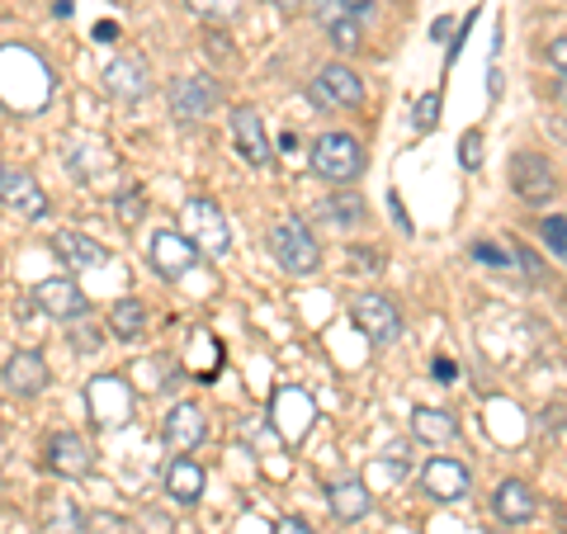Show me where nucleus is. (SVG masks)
Masks as SVG:
<instances>
[{
  "instance_id": "7ed1b4c3",
  "label": "nucleus",
  "mask_w": 567,
  "mask_h": 534,
  "mask_svg": "<svg viewBox=\"0 0 567 534\" xmlns=\"http://www.w3.org/2000/svg\"><path fill=\"white\" fill-rule=\"evenodd\" d=\"M312 171L322 175V181L350 185L354 175L364 171V147L350 133H322L312 142Z\"/></svg>"
},
{
  "instance_id": "37998d69",
  "label": "nucleus",
  "mask_w": 567,
  "mask_h": 534,
  "mask_svg": "<svg viewBox=\"0 0 567 534\" xmlns=\"http://www.w3.org/2000/svg\"><path fill=\"white\" fill-rule=\"evenodd\" d=\"M0 181H6V171H0Z\"/></svg>"
},
{
  "instance_id": "2eb2a0df",
  "label": "nucleus",
  "mask_w": 567,
  "mask_h": 534,
  "mask_svg": "<svg viewBox=\"0 0 567 534\" xmlns=\"http://www.w3.org/2000/svg\"><path fill=\"white\" fill-rule=\"evenodd\" d=\"M48 464L58 477H85L95 469V459H91V444H85L76 431H58L48 440Z\"/></svg>"
},
{
  "instance_id": "393cba45",
  "label": "nucleus",
  "mask_w": 567,
  "mask_h": 534,
  "mask_svg": "<svg viewBox=\"0 0 567 534\" xmlns=\"http://www.w3.org/2000/svg\"><path fill=\"white\" fill-rule=\"evenodd\" d=\"M412 431L431 444H450L458 435V421L450 412H440V407H416L412 412Z\"/></svg>"
},
{
  "instance_id": "4468645a",
  "label": "nucleus",
  "mask_w": 567,
  "mask_h": 534,
  "mask_svg": "<svg viewBox=\"0 0 567 534\" xmlns=\"http://www.w3.org/2000/svg\"><path fill=\"white\" fill-rule=\"evenodd\" d=\"M270 412H275L279 435L289 440V444H298V440L308 435V425H312V398L303 393V388H279Z\"/></svg>"
},
{
  "instance_id": "0eeeda50",
  "label": "nucleus",
  "mask_w": 567,
  "mask_h": 534,
  "mask_svg": "<svg viewBox=\"0 0 567 534\" xmlns=\"http://www.w3.org/2000/svg\"><path fill=\"white\" fill-rule=\"evenodd\" d=\"M350 317H354V327H360L374 346H393L398 336H402L398 302H393V298H383V294H360V298L350 302Z\"/></svg>"
},
{
  "instance_id": "f8f14e48",
  "label": "nucleus",
  "mask_w": 567,
  "mask_h": 534,
  "mask_svg": "<svg viewBox=\"0 0 567 534\" xmlns=\"http://www.w3.org/2000/svg\"><path fill=\"white\" fill-rule=\"evenodd\" d=\"M162 435L175 454H189V450H199L204 435H208V417L199 412V402H175L171 407V417L162 425Z\"/></svg>"
},
{
  "instance_id": "72a5a7b5",
  "label": "nucleus",
  "mask_w": 567,
  "mask_h": 534,
  "mask_svg": "<svg viewBox=\"0 0 567 534\" xmlns=\"http://www.w3.org/2000/svg\"><path fill=\"white\" fill-rule=\"evenodd\" d=\"M440 123V95H421L416 100V129L425 133V129H435Z\"/></svg>"
},
{
  "instance_id": "79ce46f5",
  "label": "nucleus",
  "mask_w": 567,
  "mask_h": 534,
  "mask_svg": "<svg viewBox=\"0 0 567 534\" xmlns=\"http://www.w3.org/2000/svg\"><path fill=\"white\" fill-rule=\"evenodd\" d=\"M492 534H506V530H492Z\"/></svg>"
},
{
  "instance_id": "f257e3e1",
  "label": "nucleus",
  "mask_w": 567,
  "mask_h": 534,
  "mask_svg": "<svg viewBox=\"0 0 567 534\" xmlns=\"http://www.w3.org/2000/svg\"><path fill=\"white\" fill-rule=\"evenodd\" d=\"M52 100V71L33 48H0V104L14 114H39Z\"/></svg>"
},
{
  "instance_id": "423d86ee",
  "label": "nucleus",
  "mask_w": 567,
  "mask_h": 534,
  "mask_svg": "<svg viewBox=\"0 0 567 534\" xmlns=\"http://www.w3.org/2000/svg\"><path fill=\"white\" fill-rule=\"evenodd\" d=\"M308 95H312V104H322V110H360L364 104V81L354 76L346 62H331V66L317 71Z\"/></svg>"
},
{
  "instance_id": "20e7f679",
  "label": "nucleus",
  "mask_w": 567,
  "mask_h": 534,
  "mask_svg": "<svg viewBox=\"0 0 567 534\" xmlns=\"http://www.w3.org/2000/svg\"><path fill=\"white\" fill-rule=\"evenodd\" d=\"M133 383L118 379V373H100V379H91V388H85V407H91V421L100 425V431H118L123 421L133 417Z\"/></svg>"
},
{
  "instance_id": "7c9ffc66",
  "label": "nucleus",
  "mask_w": 567,
  "mask_h": 534,
  "mask_svg": "<svg viewBox=\"0 0 567 534\" xmlns=\"http://www.w3.org/2000/svg\"><path fill=\"white\" fill-rule=\"evenodd\" d=\"M473 260H483V265H492V270H511V256L516 251H502L496 242H473V251H468Z\"/></svg>"
},
{
  "instance_id": "1a4fd4ad",
  "label": "nucleus",
  "mask_w": 567,
  "mask_h": 534,
  "mask_svg": "<svg viewBox=\"0 0 567 534\" xmlns=\"http://www.w3.org/2000/svg\"><path fill=\"white\" fill-rule=\"evenodd\" d=\"M511 189H516L525 204H548L554 199V166H548L539 152H520L516 162H511Z\"/></svg>"
},
{
  "instance_id": "39448f33",
  "label": "nucleus",
  "mask_w": 567,
  "mask_h": 534,
  "mask_svg": "<svg viewBox=\"0 0 567 534\" xmlns=\"http://www.w3.org/2000/svg\"><path fill=\"white\" fill-rule=\"evenodd\" d=\"M181 227H185V237L199 242V251H208V256H223L227 246H233V233H227L223 208L213 204V199H204V194L185 199V208H181Z\"/></svg>"
},
{
  "instance_id": "c9c22d12",
  "label": "nucleus",
  "mask_w": 567,
  "mask_h": 534,
  "mask_svg": "<svg viewBox=\"0 0 567 534\" xmlns=\"http://www.w3.org/2000/svg\"><path fill=\"white\" fill-rule=\"evenodd\" d=\"M189 6L199 14H227V10H233V0H189Z\"/></svg>"
},
{
  "instance_id": "473e14b6",
  "label": "nucleus",
  "mask_w": 567,
  "mask_h": 534,
  "mask_svg": "<svg viewBox=\"0 0 567 534\" xmlns=\"http://www.w3.org/2000/svg\"><path fill=\"white\" fill-rule=\"evenodd\" d=\"M85 530L91 534H128V521H118V515H110V511H95L91 521H85Z\"/></svg>"
},
{
  "instance_id": "f3484780",
  "label": "nucleus",
  "mask_w": 567,
  "mask_h": 534,
  "mask_svg": "<svg viewBox=\"0 0 567 534\" xmlns=\"http://www.w3.org/2000/svg\"><path fill=\"white\" fill-rule=\"evenodd\" d=\"M468 469L458 464V459H431V464L421 469V487L435 496V502H458V496H468Z\"/></svg>"
},
{
  "instance_id": "6ab92c4d",
  "label": "nucleus",
  "mask_w": 567,
  "mask_h": 534,
  "mask_svg": "<svg viewBox=\"0 0 567 534\" xmlns=\"http://www.w3.org/2000/svg\"><path fill=\"white\" fill-rule=\"evenodd\" d=\"M233 137H237L241 162H251V166H265V162H270V142H265V123H260V114L251 110V104H237V110H233Z\"/></svg>"
},
{
  "instance_id": "5701e85b",
  "label": "nucleus",
  "mask_w": 567,
  "mask_h": 534,
  "mask_svg": "<svg viewBox=\"0 0 567 534\" xmlns=\"http://www.w3.org/2000/svg\"><path fill=\"white\" fill-rule=\"evenodd\" d=\"M166 492H171L181 506H194V502L204 496V469L194 464L189 454L171 459V469H166Z\"/></svg>"
},
{
  "instance_id": "4be33fe9",
  "label": "nucleus",
  "mask_w": 567,
  "mask_h": 534,
  "mask_svg": "<svg viewBox=\"0 0 567 534\" xmlns=\"http://www.w3.org/2000/svg\"><path fill=\"white\" fill-rule=\"evenodd\" d=\"M492 511L502 515V525H525L529 515H535V492L516 483V477H506V483L492 492Z\"/></svg>"
},
{
  "instance_id": "a211bd4d",
  "label": "nucleus",
  "mask_w": 567,
  "mask_h": 534,
  "mask_svg": "<svg viewBox=\"0 0 567 534\" xmlns=\"http://www.w3.org/2000/svg\"><path fill=\"white\" fill-rule=\"evenodd\" d=\"M100 76H104V91L118 100H142L152 91V76H147V62L142 58H114Z\"/></svg>"
},
{
  "instance_id": "9b49d317",
  "label": "nucleus",
  "mask_w": 567,
  "mask_h": 534,
  "mask_svg": "<svg viewBox=\"0 0 567 534\" xmlns=\"http://www.w3.org/2000/svg\"><path fill=\"white\" fill-rule=\"evenodd\" d=\"M152 265L162 270L166 279H181L199 265V242L185 237V233H156L152 237Z\"/></svg>"
},
{
  "instance_id": "58836bf2",
  "label": "nucleus",
  "mask_w": 567,
  "mask_h": 534,
  "mask_svg": "<svg viewBox=\"0 0 567 534\" xmlns=\"http://www.w3.org/2000/svg\"><path fill=\"white\" fill-rule=\"evenodd\" d=\"M114 39H118V24H114V20L95 24V43H114Z\"/></svg>"
},
{
  "instance_id": "412c9836",
  "label": "nucleus",
  "mask_w": 567,
  "mask_h": 534,
  "mask_svg": "<svg viewBox=\"0 0 567 534\" xmlns=\"http://www.w3.org/2000/svg\"><path fill=\"white\" fill-rule=\"evenodd\" d=\"M6 383H10L20 398L43 393V388H48V360H43L39 350H20V355H14V360L6 364Z\"/></svg>"
},
{
  "instance_id": "e433bc0d",
  "label": "nucleus",
  "mask_w": 567,
  "mask_h": 534,
  "mask_svg": "<svg viewBox=\"0 0 567 534\" xmlns=\"http://www.w3.org/2000/svg\"><path fill=\"white\" fill-rule=\"evenodd\" d=\"M275 534H312V530H308V521H298V515H284L275 525Z\"/></svg>"
},
{
  "instance_id": "f704fd0d",
  "label": "nucleus",
  "mask_w": 567,
  "mask_h": 534,
  "mask_svg": "<svg viewBox=\"0 0 567 534\" xmlns=\"http://www.w3.org/2000/svg\"><path fill=\"white\" fill-rule=\"evenodd\" d=\"M548 62H554V66L563 71V76H567V33H563V39L548 43Z\"/></svg>"
},
{
  "instance_id": "dca6fc26",
  "label": "nucleus",
  "mask_w": 567,
  "mask_h": 534,
  "mask_svg": "<svg viewBox=\"0 0 567 534\" xmlns=\"http://www.w3.org/2000/svg\"><path fill=\"white\" fill-rule=\"evenodd\" d=\"M317 24L331 33V43L341 52H354L364 43V29H360V14H354L346 0H317Z\"/></svg>"
},
{
  "instance_id": "2f4dec72",
  "label": "nucleus",
  "mask_w": 567,
  "mask_h": 534,
  "mask_svg": "<svg viewBox=\"0 0 567 534\" xmlns=\"http://www.w3.org/2000/svg\"><path fill=\"white\" fill-rule=\"evenodd\" d=\"M458 166H464V171L483 166V133H464V137H458Z\"/></svg>"
},
{
  "instance_id": "bb28decb",
  "label": "nucleus",
  "mask_w": 567,
  "mask_h": 534,
  "mask_svg": "<svg viewBox=\"0 0 567 534\" xmlns=\"http://www.w3.org/2000/svg\"><path fill=\"white\" fill-rule=\"evenodd\" d=\"M322 213L336 227H360L364 223V199H360V194H336V199H327Z\"/></svg>"
},
{
  "instance_id": "ea45409f",
  "label": "nucleus",
  "mask_w": 567,
  "mask_h": 534,
  "mask_svg": "<svg viewBox=\"0 0 567 534\" xmlns=\"http://www.w3.org/2000/svg\"><path fill=\"white\" fill-rule=\"evenodd\" d=\"M346 6H350L354 14H369V10H374V0H346Z\"/></svg>"
},
{
  "instance_id": "a19ab883",
  "label": "nucleus",
  "mask_w": 567,
  "mask_h": 534,
  "mask_svg": "<svg viewBox=\"0 0 567 534\" xmlns=\"http://www.w3.org/2000/svg\"><path fill=\"white\" fill-rule=\"evenodd\" d=\"M275 6H279V10H293V6H298V0H275Z\"/></svg>"
},
{
  "instance_id": "a878e982",
  "label": "nucleus",
  "mask_w": 567,
  "mask_h": 534,
  "mask_svg": "<svg viewBox=\"0 0 567 534\" xmlns=\"http://www.w3.org/2000/svg\"><path fill=\"white\" fill-rule=\"evenodd\" d=\"M110 331L118 341H137V336L147 331V308H142L137 298H118L110 308Z\"/></svg>"
},
{
  "instance_id": "c85d7f7f",
  "label": "nucleus",
  "mask_w": 567,
  "mask_h": 534,
  "mask_svg": "<svg viewBox=\"0 0 567 534\" xmlns=\"http://www.w3.org/2000/svg\"><path fill=\"white\" fill-rule=\"evenodd\" d=\"M114 213H118L123 227H137L142 218H147V199H142V189H123L114 199Z\"/></svg>"
},
{
  "instance_id": "b1692460",
  "label": "nucleus",
  "mask_w": 567,
  "mask_h": 534,
  "mask_svg": "<svg viewBox=\"0 0 567 534\" xmlns=\"http://www.w3.org/2000/svg\"><path fill=\"white\" fill-rule=\"evenodd\" d=\"M327 502L336 511V521H360V515H369V487L354 483V477H346V483H336L327 492Z\"/></svg>"
},
{
  "instance_id": "6e6552de",
  "label": "nucleus",
  "mask_w": 567,
  "mask_h": 534,
  "mask_svg": "<svg viewBox=\"0 0 567 534\" xmlns=\"http://www.w3.org/2000/svg\"><path fill=\"white\" fill-rule=\"evenodd\" d=\"M218 100H223V91H218V81H208V76H181L171 85V110L185 123L208 119L213 110H218Z\"/></svg>"
},
{
  "instance_id": "4c0bfd02",
  "label": "nucleus",
  "mask_w": 567,
  "mask_h": 534,
  "mask_svg": "<svg viewBox=\"0 0 567 534\" xmlns=\"http://www.w3.org/2000/svg\"><path fill=\"white\" fill-rule=\"evenodd\" d=\"M431 373H435L440 383H454V373H458V369H454V360H445V355H440V360L431 364Z\"/></svg>"
},
{
  "instance_id": "f03ea898",
  "label": "nucleus",
  "mask_w": 567,
  "mask_h": 534,
  "mask_svg": "<svg viewBox=\"0 0 567 534\" xmlns=\"http://www.w3.org/2000/svg\"><path fill=\"white\" fill-rule=\"evenodd\" d=\"M270 256L284 265L289 275H312L322 265V246H317L312 227L298 218H279L270 227Z\"/></svg>"
},
{
  "instance_id": "aec40b11",
  "label": "nucleus",
  "mask_w": 567,
  "mask_h": 534,
  "mask_svg": "<svg viewBox=\"0 0 567 534\" xmlns=\"http://www.w3.org/2000/svg\"><path fill=\"white\" fill-rule=\"evenodd\" d=\"M52 251H58V256L71 265V270H95V265L110 260V251H104L95 237L76 233V227H62V233L52 237Z\"/></svg>"
},
{
  "instance_id": "cd10ccee",
  "label": "nucleus",
  "mask_w": 567,
  "mask_h": 534,
  "mask_svg": "<svg viewBox=\"0 0 567 534\" xmlns=\"http://www.w3.org/2000/svg\"><path fill=\"white\" fill-rule=\"evenodd\" d=\"M66 327H71L66 341H71V350H76V355H95L104 346V327L91 322V317H76V322H66Z\"/></svg>"
},
{
  "instance_id": "9d476101",
  "label": "nucleus",
  "mask_w": 567,
  "mask_h": 534,
  "mask_svg": "<svg viewBox=\"0 0 567 534\" xmlns=\"http://www.w3.org/2000/svg\"><path fill=\"white\" fill-rule=\"evenodd\" d=\"M33 302H39V308L48 312V317H58V322H76V317H85V289L76 279H43L39 289H33Z\"/></svg>"
},
{
  "instance_id": "ddd939ff",
  "label": "nucleus",
  "mask_w": 567,
  "mask_h": 534,
  "mask_svg": "<svg viewBox=\"0 0 567 534\" xmlns=\"http://www.w3.org/2000/svg\"><path fill=\"white\" fill-rule=\"evenodd\" d=\"M0 204L29 223H39L48 213V194L39 189V181H33L29 171H6V181H0Z\"/></svg>"
},
{
  "instance_id": "c756f323",
  "label": "nucleus",
  "mask_w": 567,
  "mask_h": 534,
  "mask_svg": "<svg viewBox=\"0 0 567 534\" xmlns=\"http://www.w3.org/2000/svg\"><path fill=\"white\" fill-rule=\"evenodd\" d=\"M539 237H544L548 251L567 260V218H544V223H539Z\"/></svg>"
}]
</instances>
